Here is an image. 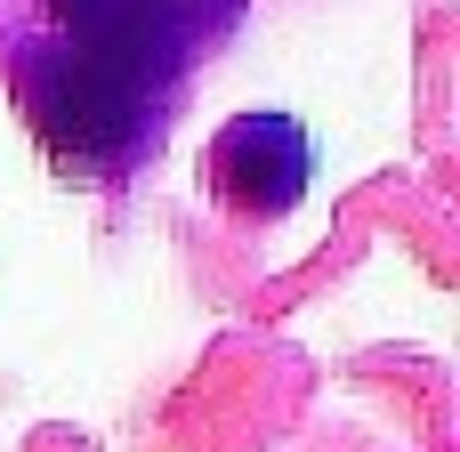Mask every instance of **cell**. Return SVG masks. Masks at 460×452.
Masks as SVG:
<instances>
[{
	"label": "cell",
	"mask_w": 460,
	"mask_h": 452,
	"mask_svg": "<svg viewBox=\"0 0 460 452\" xmlns=\"http://www.w3.org/2000/svg\"><path fill=\"white\" fill-rule=\"evenodd\" d=\"M307 129L291 121V113H243V121H226L218 129V146H210V178H218V194L234 202V210H291L299 194H307Z\"/></svg>",
	"instance_id": "3"
},
{
	"label": "cell",
	"mask_w": 460,
	"mask_h": 452,
	"mask_svg": "<svg viewBox=\"0 0 460 452\" xmlns=\"http://www.w3.org/2000/svg\"><path fill=\"white\" fill-rule=\"evenodd\" d=\"M16 73H24V113H32V129H40V146H49L57 162L105 170V162H121V154L137 146V129H146V89H129L121 73L73 57L65 40L24 49Z\"/></svg>",
	"instance_id": "1"
},
{
	"label": "cell",
	"mask_w": 460,
	"mask_h": 452,
	"mask_svg": "<svg viewBox=\"0 0 460 452\" xmlns=\"http://www.w3.org/2000/svg\"><path fill=\"white\" fill-rule=\"evenodd\" d=\"M49 16L65 24V49L121 73L129 89H162L186 57V24L178 0H49Z\"/></svg>",
	"instance_id": "2"
}]
</instances>
